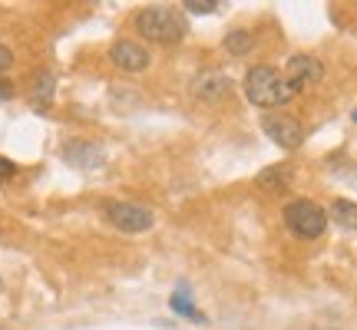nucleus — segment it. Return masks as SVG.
Instances as JSON below:
<instances>
[{"instance_id": "f257e3e1", "label": "nucleus", "mask_w": 357, "mask_h": 330, "mask_svg": "<svg viewBox=\"0 0 357 330\" xmlns=\"http://www.w3.org/2000/svg\"><path fill=\"white\" fill-rule=\"evenodd\" d=\"M294 96L291 83L281 77L278 70L271 66H255L245 73V100L258 106V109H275V106H284V102Z\"/></svg>"}, {"instance_id": "f03ea898", "label": "nucleus", "mask_w": 357, "mask_h": 330, "mask_svg": "<svg viewBox=\"0 0 357 330\" xmlns=\"http://www.w3.org/2000/svg\"><path fill=\"white\" fill-rule=\"evenodd\" d=\"M136 30H139V37L153 40V43H178L185 33L182 20L169 7H142L136 13Z\"/></svg>"}, {"instance_id": "7ed1b4c3", "label": "nucleus", "mask_w": 357, "mask_h": 330, "mask_svg": "<svg viewBox=\"0 0 357 330\" xmlns=\"http://www.w3.org/2000/svg\"><path fill=\"white\" fill-rule=\"evenodd\" d=\"M284 225L298 235V238H321L324 228H328V215L318 202H307V198H298L284 208Z\"/></svg>"}, {"instance_id": "20e7f679", "label": "nucleus", "mask_w": 357, "mask_h": 330, "mask_svg": "<svg viewBox=\"0 0 357 330\" xmlns=\"http://www.w3.org/2000/svg\"><path fill=\"white\" fill-rule=\"evenodd\" d=\"M102 212H106V221L116 231H126V235H142V231H149L155 225L153 212L132 202H109Z\"/></svg>"}, {"instance_id": "39448f33", "label": "nucleus", "mask_w": 357, "mask_h": 330, "mask_svg": "<svg viewBox=\"0 0 357 330\" xmlns=\"http://www.w3.org/2000/svg\"><path fill=\"white\" fill-rule=\"evenodd\" d=\"M261 129H265L268 139L281 146V149H298L305 142V129H301V123L294 116H265Z\"/></svg>"}, {"instance_id": "423d86ee", "label": "nucleus", "mask_w": 357, "mask_h": 330, "mask_svg": "<svg viewBox=\"0 0 357 330\" xmlns=\"http://www.w3.org/2000/svg\"><path fill=\"white\" fill-rule=\"evenodd\" d=\"M109 60H113V66H119L123 73H142L146 66L153 63L149 50L139 47V43H132V40H116L113 47H109Z\"/></svg>"}, {"instance_id": "0eeeda50", "label": "nucleus", "mask_w": 357, "mask_h": 330, "mask_svg": "<svg viewBox=\"0 0 357 330\" xmlns=\"http://www.w3.org/2000/svg\"><path fill=\"white\" fill-rule=\"evenodd\" d=\"M321 77H324V66H321V60H314V56L298 53V56H291V60H288V73H284V79L291 83L294 93H298V89L314 86V83H321Z\"/></svg>"}, {"instance_id": "6e6552de", "label": "nucleus", "mask_w": 357, "mask_h": 330, "mask_svg": "<svg viewBox=\"0 0 357 330\" xmlns=\"http://www.w3.org/2000/svg\"><path fill=\"white\" fill-rule=\"evenodd\" d=\"M192 96L199 102H222L231 96V79L225 73H199L192 77Z\"/></svg>"}, {"instance_id": "1a4fd4ad", "label": "nucleus", "mask_w": 357, "mask_h": 330, "mask_svg": "<svg viewBox=\"0 0 357 330\" xmlns=\"http://www.w3.org/2000/svg\"><path fill=\"white\" fill-rule=\"evenodd\" d=\"M63 159L73 168H83V172H93V168H100L102 165V149L96 146V142H89V139H70L63 146Z\"/></svg>"}, {"instance_id": "9d476101", "label": "nucleus", "mask_w": 357, "mask_h": 330, "mask_svg": "<svg viewBox=\"0 0 357 330\" xmlns=\"http://www.w3.org/2000/svg\"><path fill=\"white\" fill-rule=\"evenodd\" d=\"M53 89H56V79H53L50 70H37L33 79H30V102H33V109H50Z\"/></svg>"}, {"instance_id": "9b49d317", "label": "nucleus", "mask_w": 357, "mask_h": 330, "mask_svg": "<svg viewBox=\"0 0 357 330\" xmlns=\"http://www.w3.org/2000/svg\"><path fill=\"white\" fill-rule=\"evenodd\" d=\"M258 189L265 191H281L291 185V165H268V168H261L255 178Z\"/></svg>"}, {"instance_id": "f8f14e48", "label": "nucleus", "mask_w": 357, "mask_h": 330, "mask_svg": "<svg viewBox=\"0 0 357 330\" xmlns=\"http://www.w3.org/2000/svg\"><path fill=\"white\" fill-rule=\"evenodd\" d=\"M331 218L341 225V228H357V205L347 202V198H337V202L331 205Z\"/></svg>"}, {"instance_id": "ddd939ff", "label": "nucleus", "mask_w": 357, "mask_h": 330, "mask_svg": "<svg viewBox=\"0 0 357 330\" xmlns=\"http://www.w3.org/2000/svg\"><path fill=\"white\" fill-rule=\"evenodd\" d=\"M252 47H255V33H248V30H235V33L225 37V50H229L231 56H245Z\"/></svg>"}, {"instance_id": "4468645a", "label": "nucleus", "mask_w": 357, "mask_h": 330, "mask_svg": "<svg viewBox=\"0 0 357 330\" xmlns=\"http://www.w3.org/2000/svg\"><path fill=\"white\" fill-rule=\"evenodd\" d=\"M169 304H172V311H176V314H182V317L195 320V324H205V314H199V311L192 307V301L185 297V294H172V301H169Z\"/></svg>"}, {"instance_id": "2eb2a0df", "label": "nucleus", "mask_w": 357, "mask_h": 330, "mask_svg": "<svg viewBox=\"0 0 357 330\" xmlns=\"http://www.w3.org/2000/svg\"><path fill=\"white\" fill-rule=\"evenodd\" d=\"M182 7L189 13H218L222 10V3H215V0H185Z\"/></svg>"}, {"instance_id": "dca6fc26", "label": "nucleus", "mask_w": 357, "mask_h": 330, "mask_svg": "<svg viewBox=\"0 0 357 330\" xmlns=\"http://www.w3.org/2000/svg\"><path fill=\"white\" fill-rule=\"evenodd\" d=\"M13 175H17V162H10V159L0 155V182H10Z\"/></svg>"}, {"instance_id": "f3484780", "label": "nucleus", "mask_w": 357, "mask_h": 330, "mask_svg": "<svg viewBox=\"0 0 357 330\" xmlns=\"http://www.w3.org/2000/svg\"><path fill=\"white\" fill-rule=\"evenodd\" d=\"M13 66V53L7 50V47H3V43H0V73H7V70H10Z\"/></svg>"}, {"instance_id": "a211bd4d", "label": "nucleus", "mask_w": 357, "mask_h": 330, "mask_svg": "<svg viewBox=\"0 0 357 330\" xmlns=\"http://www.w3.org/2000/svg\"><path fill=\"white\" fill-rule=\"evenodd\" d=\"M13 96V83L10 79H0V100H10Z\"/></svg>"}, {"instance_id": "6ab92c4d", "label": "nucleus", "mask_w": 357, "mask_h": 330, "mask_svg": "<svg viewBox=\"0 0 357 330\" xmlns=\"http://www.w3.org/2000/svg\"><path fill=\"white\" fill-rule=\"evenodd\" d=\"M354 123H357V113H354Z\"/></svg>"}, {"instance_id": "aec40b11", "label": "nucleus", "mask_w": 357, "mask_h": 330, "mask_svg": "<svg viewBox=\"0 0 357 330\" xmlns=\"http://www.w3.org/2000/svg\"><path fill=\"white\" fill-rule=\"evenodd\" d=\"M0 288H3V284H0Z\"/></svg>"}]
</instances>
